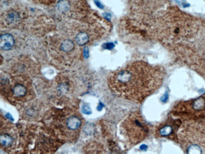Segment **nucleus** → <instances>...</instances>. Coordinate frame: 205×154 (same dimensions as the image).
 Returning a JSON list of instances; mask_svg holds the SVG:
<instances>
[{"label":"nucleus","instance_id":"obj_1","mask_svg":"<svg viewBox=\"0 0 205 154\" xmlns=\"http://www.w3.org/2000/svg\"><path fill=\"white\" fill-rule=\"evenodd\" d=\"M164 78L160 67L135 63L110 74L108 84L115 95L140 104L161 86Z\"/></svg>","mask_w":205,"mask_h":154},{"label":"nucleus","instance_id":"obj_2","mask_svg":"<svg viewBox=\"0 0 205 154\" xmlns=\"http://www.w3.org/2000/svg\"><path fill=\"white\" fill-rule=\"evenodd\" d=\"M120 134L127 145L134 146L146 139L151 129L139 111L134 112L127 117L120 126Z\"/></svg>","mask_w":205,"mask_h":154},{"label":"nucleus","instance_id":"obj_3","mask_svg":"<svg viewBox=\"0 0 205 154\" xmlns=\"http://www.w3.org/2000/svg\"><path fill=\"white\" fill-rule=\"evenodd\" d=\"M15 43L14 38L9 33L2 35L0 37V47L3 50H10L14 46Z\"/></svg>","mask_w":205,"mask_h":154},{"label":"nucleus","instance_id":"obj_4","mask_svg":"<svg viewBox=\"0 0 205 154\" xmlns=\"http://www.w3.org/2000/svg\"><path fill=\"white\" fill-rule=\"evenodd\" d=\"M66 125L68 128L71 130H76L81 126L82 122L80 118L76 116H72L67 120Z\"/></svg>","mask_w":205,"mask_h":154},{"label":"nucleus","instance_id":"obj_5","mask_svg":"<svg viewBox=\"0 0 205 154\" xmlns=\"http://www.w3.org/2000/svg\"><path fill=\"white\" fill-rule=\"evenodd\" d=\"M89 40V37L86 33L81 32L77 35L75 38L76 43L80 46L85 45Z\"/></svg>","mask_w":205,"mask_h":154},{"label":"nucleus","instance_id":"obj_6","mask_svg":"<svg viewBox=\"0 0 205 154\" xmlns=\"http://www.w3.org/2000/svg\"><path fill=\"white\" fill-rule=\"evenodd\" d=\"M27 92V90L25 87L21 84H17L13 89L14 94L18 97L24 96Z\"/></svg>","mask_w":205,"mask_h":154},{"label":"nucleus","instance_id":"obj_7","mask_svg":"<svg viewBox=\"0 0 205 154\" xmlns=\"http://www.w3.org/2000/svg\"><path fill=\"white\" fill-rule=\"evenodd\" d=\"M12 137L8 134H2L0 136V143L2 146L8 147L12 145Z\"/></svg>","mask_w":205,"mask_h":154},{"label":"nucleus","instance_id":"obj_8","mask_svg":"<svg viewBox=\"0 0 205 154\" xmlns=\"http://www.w3.org/2000/svg\"><path fill=\"white\" fill-rule=\"evenodd\" d=\"M62 50L64 52H71L74 48V44L70 39L65 40L62 42L61 46Z\"/></svg>","mask_w":205,"mask_h":154},{"label":"nucleus","instance_id":"obj_9","mask_svg":"<svg viewBox=\"0 0 205 154\" xmlns=\"http://www.w3.org/2000/svg\"><path fill=\"white\" fill-rule=\"evenodd\" d=\"M70 5L67 0H61L58 2L57 7L58 10L61 12H65L69 10Z\"/></svg>","mask_w":205,"mask_h":154},{"label":"nucleus","instance_id":"obj_10","mask_svg":"<svg viewBox=\"0 0 205 154\" xmlns=\"http://www.w3.org/2000/svg\"><path fill=\"white\" fill-rule=\"evenodd\" d=\"M193 109L196 110H200L204 109L205 107V100L203 98H198L194 101Z\"/></svg>","mask_w":205,"mask_h":154},{"label":"nucleus","instance_id":"obj_11","mask_svg":"<svg viewBox=\"0 0 205 154\" xmlns=\"http://www.w3.org/2000/svg\"><path fill=\"white\" fill-rule=\"evenodd\" d=\"M103 46L104 49H111L114 48L115 45L113 43H108L104 44Z\"/></svg>","mask_w":205,"mask_h":154},{"label":"nucleus","instance_id":"obj_12","mask_svg":"<svg viewBox=\"0 0 205 154\" xmlns=\"http://www.w3.org/2000/svg\"><path fill=\"white\" fill-rule=\"evenodd\" d=\"M94 3L98 7V8H101V9H103L104 8V7L102 4L101 3L99 0H94Z\"/></svg>","mask_w":205,"mask_h":154},{"label":"nucleus","instance_id":"obj_13","mask_svg":"<svg viewBox=\"0 0 205 154\" xmlns=\"http://www.w3.org/2000/svg\"><path fill=\"white\" fill-rule=\"evenodd\" d=\"M82 112L84 114H89L91 112L90 108L89 107L85 105V106L83 107L82 108Z\"/></svg>","mask_w":205,"mask_h":154},{"label":"nucleus","instance_id":"obj_14","mask_svg":"<svg viewBox=\"0 0 205 154\" xmlns=\"http://www.w3.org/2000/svg\"><path fill=\"white\" fill-rule=\"evenodd\" d=\"M84 55L86 58H88L89 57V49L87 47L84 48Z\"/></svg>","mask_w":205,"mask_h":154},{"label":"nucleus","instance_id":"obj_15","mask_svg":"<svg viewBox=\"0 0 205 154\" xmlns=\"http://www.w3.org/2000/svg\"><path fill=\"white\" fill-rule=\"evenodd\" d=\"M104 17H105V18H107V19H110L111 18V15L110 14L108 13H105V14H104Z\"/></svg>","mask_w":205,"mask_h":154},{"label":"nucleus","instance_id":"obj_16","mask_svg":"<svg viewBox=\"0 0 205 154\" xmlns=\"http://www.w3.org/2000/svg\"><path fill=\"white\" fill-rule=\"evenodd\" d=\"M6 117H7L10 120H12V121L13 120V118L12 117V116L10 114L8 113L6 115Z\"/></svg>","mask_w":205,"mask_h":154}]
</instances>
